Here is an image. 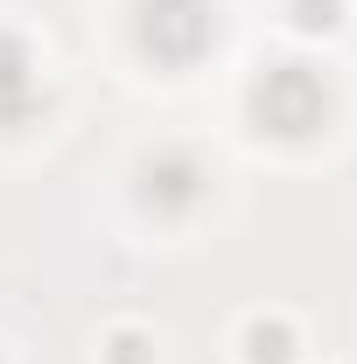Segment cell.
<instances>
[{"instance_id": "cell-1", "label": "cell", "mask_w": 357, "mask_h": 364, "mask_svg": "<svg viewBox=\"0 0 357 364\" xmlns=\"http://www.w3.org/2000/svg\"><path fill=\"white\" fill-rule=\"evenodd\" d=\"M252 364H287V336L280 329H252Z\"/></svg>"}, {"instance_id": "cell-2", "label": "cell", "mask_w": 357, "mask_h": 364, "mask_svg": "<svg viewBox=\"0 0 357 364\" xmlns=\"http://www.w3.org/2000/svg\"><path fill=\"white\" fill-rule=\"evenodd\" d=\"M294 7H302V14H294L302 28H329V21H336V0H294Z\"/></svg>"}]
</instances>
